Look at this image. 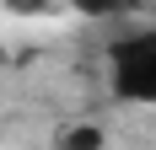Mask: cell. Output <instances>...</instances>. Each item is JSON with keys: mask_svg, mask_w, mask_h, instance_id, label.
Returning a JSON list of instances; mask_svg holds the SVG:
<instances>
[{"mask_svg": "<svg viewBox=\"0 0 156 150\" xmlns=\"http://www.w3.org/2000/svg\"><path fill=\"white\" fill-rule=\"evenodd\" d=\"M108 86L129 107H156V27L113 38V48H108Z\"/></svg>", "mask_w": 156, "mask_h": 150, "instance_id": "1", "label": "cell"}, {"mask_svg": "<svg viewBox=\"0 0 156 150\" xmlns=\"http://www.w3.org/2000/svg\"><path fill=\"white\" fill-rule=\"evenodd\" d=\"M102 145H108V134L97 123H81V129H65L59 134V150H102Z\"/></svg>", "mask_w": 156, "mask_h": 150, "instance_id": "2", "label": "cell"}, {"mask_svg": "<svg viewBox=\"0 0 156 150\" xmlns=\"http://www.w3.org/2000/svg\"><path fill=\"white\" fill-rule=\"evenodd\" d=\"M0 5H5V11H48V5H54V0H0Z\"/></svg>", "mask_w": 156, "mask_h": 150, "instance_id": "3", "label": "cell"}, {"mask_svg": "<svg viewBox=\"0 0 156 150\" xmlns=\"http://www.w3.org/2000/svg\"><path fill=\"white\" fill-rule=\"evenodd\" d=\"M81 11H92V16H102V11H119V5H124V0H76Z\"/></svg>", "mask_w": 156, "mask_h": 150, "instance_id": "4", "label": "cell"}]
</instances>
